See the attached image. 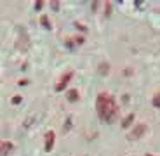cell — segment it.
Listing matches in <instances>:
<instances>
[{
	"label": "cell",
	"instance_id": "ac0fdd59",
	"mask_svg": "<svg viewBox=\"0 0 160 156\" xmlns=\"http://www.w3.org/2000/svg\"><path fill=\"white\" fill-rule=\"evenodd\" d=\"M122 73H124V76H132V73H134V71H132L131 68H125V69H124V71H122Z\"/></svg>",
	"mask_w": 160,
	"mask_h": 156
},
{
	"label": "cell",
	"instance_id": "8992f818",
	"mask_svg": "<svg viewBox=\"0 0 160 156\" xmlns=\"http://www.w3.org/2000/svg\"><path fill=\"white\" fill-rule=\"evenodd\" d=\"M98 75H101V76L110 75V63L108 61H101V63L98 64Z\"/></svg>",
	"mask_w": 160,
	"mask_h": 156
},
{
	"label": "cell",
	"instance_id": "277c9868",
	"mask_svg": "<svg viewBox=\"0 0 160 156\" xmlns=\"http://www.w3.org/2000/svg\"><path fill=\"white\" fill-rule=\"evenodd\" d=\"M84 42H85V36H82V35L77 36L75 35V36H72V38H66V40H64V47L73 50V49L78 47V45H84Z\"/></svg>",
	"mask_w": 160,
	"mask_h": 156
},
{
	"label": "cell",
	"instance_id": "7c38bea8",
	"mask_svg": "<svg viewBox=\"0 0 160 156\" xmlns=\"http://www.w3.org/2000/svg\"><path fill=\"white\" fill-rule=\"evenodd\" d=\"M70 128H72V116H66V121L63 125V134H68Z\"/></svg>",
	"mask_w": 160,
	"mask_h": 156
},
{
	"label": "cell",
	"instance_id": "6da1fadb",
	"mask_svg": "<svg viewBox=\"0 0 160 156\" xmlns=\"http://www.w3.org/2000/svg\"><path fill=\"white\" fill-rule=\"evenodd\" d=\"M96 111L99 116L101 121H106V123H113V121L118 118V104L117 99L108 92H99L96 97Z\"/></svg>",
	"mask_w": 160,
	"mask_h": 156
},
{
	"label": "cell",
	"instance_id": "3957f363",
	"mask_svg": "<svg viewBox=\"0 0 160 156\" xmlns=\"http://www.w3.org/2000/svg\"><path fill=\"white\" fill-rule=\"evenodd\" d=\"M73 75H75V73H73L72 69H70V71H66V73H63V75H61V78L58 80L54 90H56V92H61L63 88H66V87H68V83H70V80L73 78Z\"/></svg>",
	"mask_w": 160,
	"mask_h": 156
},
{
	"label": "cell",
	"instance_id": "ffe728a7",
	"mask_svg": "<svg viewBox=\"0 0 160 156\" xmlns=\"http://www.w3.org/2000/svg\"><path fill=\"white\" fill-rule=\"evenodd\" d=\"M98 7H99V2H92V11H98Z\"/></svg>",
	"mask_w": 160,
	"mask_h": 156
},
{
	"label": "cell",
	"instance_id": "4fadbf2b",
	"mask_svg": "<svg viewBox=\"0 0 160 156\" xmlns=\"http://www.w3.org/2000/svg\"><path fill=\"white\" fill-rule=\"evenodd\" d=\"M152 104H153V108H160V90L155 94V96H153Z\"/></svg>",
	"mask_w": 160,
	"mask_h": 156
},
{
	"label": "cell",
	"instance_id": "52a82bcc",
	"mask_svg": "<svg viewBox=\"0 0 160 156\" xmlns=\"http://www.w3.org/2000/svg\"><path fill=\"white\" fill-rule=\"evenodd\" d=\"M66 99H68V102H78L80 101V92L77 90V88H68Z\"/></svg>",
	"mask_w": 160,
	"mask_h": 156
},
{
	"label": "cell",
	"instance_id": "e0dca14e",
	"mask_svg": "<svg viewBox=\"0 0 160 156\" xmlns=\"http://www.w3.org/2000/svg\"><path fill=\"white\" fill-rule=\"evenodd\" d=\"M44 4H45L44 0H37V2H35V5H33V7H35V11H40V9L44 7Z\"/></svg>",
	"mask_w": 160,
	"mask_h": 156
},
{
	"label": "cell",
	"instance_id": "9c48e42d",
	"mask_svg": "<svg viewBox=\"0 0 160 156\" xmlns=\"http://www.w3.org/2000/svg\"><path fill=\"white\" fill-rule=\"evenodd\" d=\"M134 118H136V115H134V113H129L127 116H125L124 120H122V128H125V130H127V128H131V125H132V121H134Z\"/></svg>",
	"mask_w": 160,
	"mask_h": 156
},
{
	"label": "cell",
	"instance_id": "44dd1931",
	"mask_svg": "<svg viewBox=\"0 0 160 156\" xmlns=\"http://www.w3.org/2000/svg\"><path fill=\"white\" fill-rule=\"evenodd\" d=\"M122 102H124V104L129 102V96H127V94H125V96H122Z\"/></svg>",
	"mask_w": 160,
	"mask_h": 156
},
{
	"label": "cell",
	"instance_id": "2e32d148",
	"mask_svg": "<svg viewBox=\"0 0 160 156\" xmlns=\"http://www.w3.org/2000/svg\"><path fill=\"white\" fill-rule=\"evenodd\" d=\"M75 28H77V30H80L82 33H87V31H89L87 26H84V24H80V23H75Z\"/></svg>",
	"mask_w": 160,
	"mask_h": 156
},
{
	"label": "cell",
	"instance_id": "d6986e66",
	"mask_svg": "<svg viewBox=\"0 0 160 156\" xmlns=\"http://www.w3.org/2000/svg\"><path fill=\"white\" fill-rule=\"evenodd\" d=\"M28 83H30V80H26V78H24V80H19V82H18V85H19V87H26Z\"/></svg>",
	"mask_w": 160,
	"mask_h": 156
},
{
	"label": "cell",
	"instance_id": "9a60e30c",
	"mask_svg": "<svg viewBox=\"0 0 160 156\" xmlns=\"http://www.w3.org/2000/svg\"><path fill=\"white\" fill-rule=\"evenodd\" d=\"M49 5L52 7V11H59V5H61V2H59V0H52V2H51Z\"/></svg>",
	"mask_w": 160,
	"mask_h": 156
},
{
	"label": "cell",
	"instance_id": "7a4b0ae2",
	"mask_svg": "<svg viewBox=\"0 0 160 156\" xmlns=\"http://www.w3.org/2000/svg\"><path fill=\"white\" fill-rule=\"evenodd\" d=\"M146 130H148L146 123H138V125H134V127H132L131 130L127 132V140H138V139H141V137L146 134Z\"/></svg>",
	"mask_w": 160,
	"mask_h": 156
},
{
	"label": "cell",
	"instance_id": "7402d4cb",
	"mask_svg": "<svg viewBox=\"0 0 160 156\" xmlns=\"http://www.w3.org/2000/svg\"><path fill=\"white\" fill-rule=\"evenodd\" d=\"M144 156H153V154H152V153H148V154H144Z\"/></svg>",
	"mask_w": 160,
	"mask_h": 156
},
{
	"label": "cell",
	"instance_id": "5bb4252c",
	"mask_svg": "<svg viewBox=\"0 0 160 156\" xmlns=\"http://www.w3.org/2000/svg\"><path fill=\"white\" fill-rule=\"evenodd\" d=\"M11 102L14 104V106H18V104H21L23 102V97L19 96V94H16V96H12V99H11Z\"/></svg>",
	"mask_w": 160,
	"mask_h": 156
},
{
	"label": "cell",
	"instance_id": "ba28073f",
	"mask_svg": "<svg viewBox=\"0 0 160 156\" xmlns=\"http://www.w3.org/2000/svg\"><path fill=\"white\" fill-rule=\"evenodd\" d=\"M12 142L11 140H2V144H0V156H7L9 153L12 151Z\"/></svg>",
	"mask_w": 160,
	"mask_h": 156
},
{
	"label": "cell",
	"instance_id": "30bf717a",
	"mask_svg": "<svg viewBox=\"0 0 160 156\" xmlns=\"http://www.w3.org/2000/svg\"><path fill=\"white\" fill-rule=\"evenodd\" d=\"M40 24H42L45 30H49V31L52 30V24H51V21H49L47 16H42V17H40Z\"/></svg>",
	"mask_w": 160,
	"mask_h": 156
},
{
	"label": "cell",
	"instance_id": "5b68a950",
	"mask_svg": "<svg viewBox=\"0 0 160 156\" xmlns=\"http://www.w3.org/2000/svg\"><path fill=\"white\" fill-rule=\"evenodd\" d=\"M54 140H56V134H54V130H49V132L45 134V140H44L45 153H51L52 151V148H54Z\"/></svg>",
	"mask_w": 160,
	"mask_h": 156
},
{
	"label": "cell",
	"instance_id": "8fae6325",
	"mask_svg": "<svg viewBox=\"0 0 160 156\" xmlns=\"http://www.w3.org/2000/svg\"><path fill=\"white\" fill-rule=\"evenodd\" d=\"M112 9H113L112 2H104V17H106V19L112 16Z\"/></svg>",
	"mask_w": 160,
	"mask_h": 156
}]
</instances>
